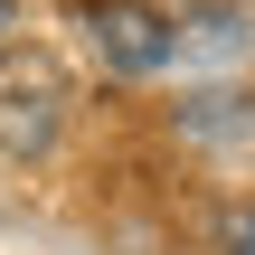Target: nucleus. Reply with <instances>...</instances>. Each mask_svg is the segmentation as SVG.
I'll list each match as a JSON object with an SVG mask.
<instances>
[{
  "label": "nucleus",
  "instance_id": "nucleus-1",
  "mask_svg": "<svg viewBox=\"0 0 255 255\" xmlns=\"http://www.w3.org/2000/svg\"><path fill=\"white\" fill-rule=\"evenodd\" d=\"M85 38H95V57H104L114 76H161L170 47H180V28H170L161 9H142V0H95V9H85Z\"/></svg>",
  "mask_w": 255,
  "mask_h": 255
},
{
  "label": "nucleus",
  "instance_id": "nucleus-2",
  "mask_svg": "<svg viewBox=\"0 0 255 255\" xmlns=\"http://www.w3.org/2000/svg\"><path fill=\"white\" fill-rule=\"evenodd\" d=\"M57 104H66V85H57V66L47 57H0V151H47L57 142Z\"/></svg>",
  "mask_w": 255,
  "mask_h": 255
},
{
  "label": "nucleus",
  "instance_id": "nucleus-3",
  "mask_svg": "<svg viewBox=\"0 0 255 255\" xmlns=\"http://www.w3.org/2000/svg\"><path fill=\"white\" fill-rule=\"evenodd\" d=\"M170 57H180V66H237V57H255V9H208V19H189Z\"/></svg>",
  "mask_w": 255,
  "mask_h": 255
},
{
  "label": "nucleus",
  "instance_id": "nucleus-4",
  "mask_svg": "<svg viewBox=\"0 0 255 255\" xmlns=\"http://www.w3.org/2000/svg\"><path fill=\"white\" fill-rule=\"evenodd\" d=\"M180 123H189L199 142H237V132H255V104H237V95H199Z\"/></svg>",
  "mask_w": 255,
  "mask_h": 255
},
{
  "label": "nucleus",
  "instance_id": "nucleus-5",
  "mask_svg": "<svg viewBox=\"0 0 255 255\" xmlns=\"http://www.w3.org/2000/svg\"><path fill=\"white\" fill-rule=\"evenodd\" d=\"M218 246H227V255H255V208H237V218L218 227Z\"/></svg>",
  "mask_w": 255,
  "mask_h": 255
},
{
  "label": "nucleus",
  "instance_id": "nucleus-6",
  "mask_svg": "<svg viewBox=\"0 0 255 255\" xmlns=\"http://www.w3.org/2000/svg\"><path fill=\"white\" fill-rule=\"evenodd\" d=\"M0 28H9V0H0Z\"/></svg>",
  "mask_w": 255,
  "mask_h": 255
}]
</instances>
